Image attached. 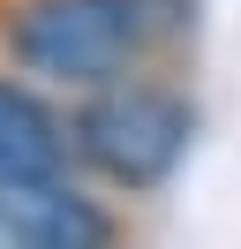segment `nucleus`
Returning a JSON list of instances; mask_svg holds the SVG:
<instances>
[{
	"label": "nucleus",
	"instance_id": "f257e3e1",
	"mask_svg": "<svg viewBox=\"0 0 241 249\" xmlns=\"http://www.w3.org/2000/svg\"><path fill=\"white\" fill-rule=\"evenodd\" d=\"M181 31V0H0V61L68 98L136 68H166Z\"/></svg>",
	"mask_w": 241,
	"mask_h": 249
},
{
	"label": "nucleus",
	"instance_id": "f03ea898",
	"mask_svg": "<svg viewBox=\"0 0 241 249\" xmlns=\"http://www.w3.org/2000/svg\"><path fill=\"white\" fill-rule=\"evenodd\" d=\"M60 113H68L75 174H90L113 196H158L196 136V106L173 83V68H136L98 91H75Z\"/></svg>",
	"mask_w": 241,
	"mask_h": 249
},
{
	"label": "nucleus",
	"instance_id": "7ed1b4c3",
	"mask_svg": "<svg viewBox=\"0 0 241 249\" xmlns=\"http://www.w3.org/2000/svg\"><path fill=\"white\" fill-rule=\"evenodd\" d=\"M0 234L15 249H136L128 212L90 174H53L30 189H0Z\"/></svg>",
	"mask_w": 241,
	"mask_h": 249
},
{
	"label": "nucleus",
	"instance_id": "20e7f679",
	"mask_svg": "<svg viewBox=\"0 0 241 249\" xmlns=\"http://www.w3.org/2000/svg\"><path fill=\"white\" fill-rule=\"evenodd\" d=\"M53 174H75L68 113L45 98V83H30L23 68L0 61V189H30Z\"/></svg>",
	"mask_w": 241,
	"mask_h": 249
}]
</instances>
